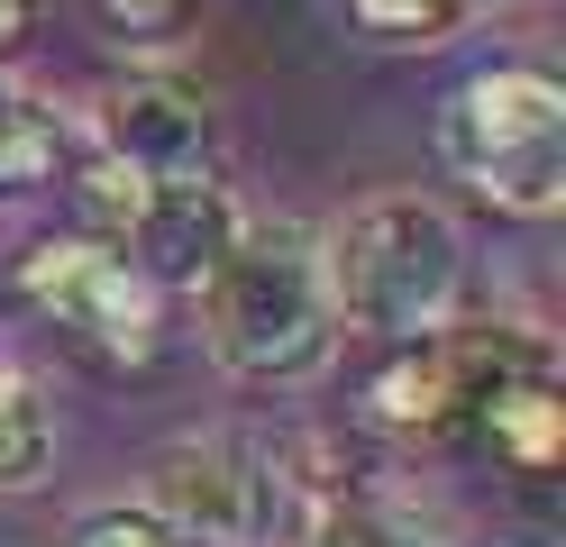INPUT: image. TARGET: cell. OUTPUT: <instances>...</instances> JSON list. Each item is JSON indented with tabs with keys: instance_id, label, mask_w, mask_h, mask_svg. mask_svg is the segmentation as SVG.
Listing matches in <instances>:
<instances>
[{
	"instance_id": "30bf717a",
	"label": "cell",
	"mask_w": 566,
	"mask_h": 547,
	"mask_svg": "<svg viewBox=\"0 0 566 547\" xmlns=\"http://www.w3.org/2000/svg\"><path fill=\"white\" fill-rule=\"evenodd\" d=\"M46 448H55L46 401L28 392V383H0V493H10V484H38Z\"/></svg>"
},
{
	"instance_id": "5b68a950",
	"label": "cell",
	"mask_w": 566,
	"mask_h": 547,
	"mask_svg": "<svg viewBox=\"0 0 566 547\" xmlns=\"http://www.w3.org/2000/svg\"><path fill=\"white\" fill-rule=\"evenodd\" d=\"M174 538H201V547H256L265 538V511H274V474H256L229 438H174V448L147 465V502Z\"/></svg>"
},
{
	"instance_id": "4fadbf2b",
	"label": "cell",
	"mask_w": 566,
	"mask_h": 547,
	"mask_svg": "<svg viewBox=\"0 0 566 547\" xmlns=\"http://www.w3.org/2000/svg\"><path fill=\"white\" fill-rule=\"evenodd\" d=\"M74 547H184V538H174L165 520H156V511H92V520L74 529Z\"/></svg>"
},
{
	"instance_id": "52a82bcc",
	"label": "cell",
	"mask_w": 566,
	"mask_h": 547,
	"mask_svg": "<svg viewBox=\"0 0 566 547\" xmlns=\"http://www.w3.org/2000/svg\"><path fill=\"white\" fill-rule=\"evenodd\" d=\"M101 146L128 182H192L210 173V109L184 83L128 73V83L101 92Z\"/></svg>"
},
{
	"instance_id": "3957f363",
	"label": "cell",
	"mask_w": 566,
	"mask_h": 547,
	"mask_svg": "<svg viewBox=\"0 0 566 547\" xmlns=\"http://www.w3.org/2000/svg\"><path fill=\"white\" fill-rule=\"evenodd\" d=\"M439 146L493 210L548 219L566 201V92L539 64H493L475 83H457Z\"/></svg>"
},
{
	"instance_id": "277c9868",
	"label": "cell",
	"mask_w": 566,
	"mask_h": 547,
	"mask_svg": "<svg viewBox=\"0 0 566 547\" xmlns=\"http://www.w3.org/2000/svg\"><path fill=\"white\" fill-rule=\"evenodd\" d=\"M28 302H38L55 328H74L92 356L111 365H137L156 356V292L137 283V265L119 246H83V238H46L28 255Z\"/></svg>"
},
{
	"instance_id": "5bb4252c",
	"label": "cell",
	"mask_w": 566,
	"mask_h": 547,
	"mask_svg": "<svg viewBox=\"0 0 566 547\" xmlns=\"http://www.w3.org/2000/svg\"><path fill=\"white\" fill-rule=\"evenodd\" d=\"M311 547H402V538L384 529L366 502H329V511H321V529H311Z\"/></svg>"
},
{
	"instance_id": "8992f818",
	"label": "cell",
	"mask_w": 566,
	"mask_h": 547,
	"mask_svg": "<svg viewBox=\"0 0 566 547\" xmlns=\"http://www.w3.org/2000/svg\"><path fill=\"white\" fill-rule=\"evenodd\" d=\"M238 201L220 192L210 173L192 182H147L137 192V210L119 219V238H128V265L147 292H201L210 274H220V255L238 246Z\"/></svg>"
},
{
	"instance_id": "7a4b0ae2",
	"label": "cell",
	"mask_w": 566,
	"mask_h": 547,
	"mask_svg": "<svg viewBox=\"0 0 566 547\" xmlns=\"http://www.w3.org/2000/svg\"><path fill=\"white\" fill-rule=\"evenodd\" d=\"M329 265V311L347 328H375V338H439L457 311V283H467V238L457 219L420 192H384L366 201L347 229L321 246Z\"/></svg>"
},
{
	"instance_id": "7c38bea8",
	"label": "cell",
	"mask_w": 566,
	"mask_h": 547,
	"mask_svg": "<svg viewBox=\"0 0 566 547\" xmlns=\"http://www.w3.org/2000/svg\"><path fill=\"white\" fill-rule=\"evenodd\" d=\"M92 19L111 28V36H137V46H165V36L192 19V0H92Z\"/></svg>"
},
{
	"instance_id": "8fae6325",
	"label": "cell",
	"mask_w": 566,
	"mask_h": 547,
	"mask_svg": "<svg viewBox=\"0 0 566 547\" xmlns=\"http://www.w3.org/2000/svg\"><path fill=\"white\" fill-rule=\"evenodd\" d=\"M493 10V0H357V19L375 36H394V46H430V36H448L457 19Z\"/></svg>"
},
{
	"instance_id": "9c48e42d",
	"label": "cell",
	"mask_w": 566,
	"mask_h": 547,
	"mask_svg": "<svg viewBox=\"0 0 566 547\" xmlns=\"http://www.w3.org/2000/svg\"><path fill=\"white\" fill-rule=\"evenodd\" d=\"M484 429H493V448H503L521 474H548L557 465V392L539 375L512 383V392H493L484 401Z\"/></svg>"
},
{
	"instance_id": "ba28073f",
	"label": "cell",
	"mask_w": 566,
	"mask_h": 547,
	"mask_svg": "<svg viewBox=\"0 0 566 547\" xmlns=\"http://www.w3.org/2000/svg\"><path fill=\"white\" fill-rule=\"evenodd\" d=\"M64 165V128H55V109L38 92H19V83H0V192H19V182H46Z\"/></svg>"
},
{
	"instance_id": "6da1fadb",
	"label": "cell",
	"mask_w": 566,
	"mask_h": 547,
	"mask_svg": "<svg viewBox=\"0 0 566 547\" xmlns=\"http://www.w3.org/2000/svg\"><path fill=\"white\" fill-rule=\"evenodd\" d=\"M201 319H210V356H220L229 375H247V383L311 375V365L329 356V338H338L321 238H311L302 219L238 229L220 274L201 283Z\"/></svg>"
},
{
	"instance_id": "9a60e30c",
	"label": "cell",
	"mask_w": 566,
	"mask_h": 547,
	"mask_svg": "<svg viewBox=\"0 0 566 547\" xmlns=\"http://www.w3.org/2000/svg\"><path fill=\"white\" fill-rule=\"evenodd\" d=\"M28 19H38V0H0V55L28 46Z\"/></svg>"
}]
</instances>
